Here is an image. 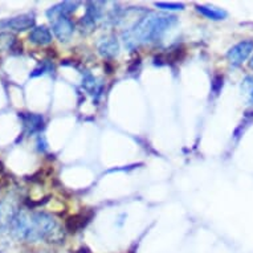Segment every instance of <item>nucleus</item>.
<instances>
[{"label": "nucleus", "mask_w": 253, "mask_h": 253, "mask_svg": "<svg viewBox=\"0 0 253 253\" xmlns=\"http://www.w3.org/2000/svg\"><path fill=\"white\" fill-rule=\"evenodd\" d=\"M11 232L19 240L35 243L40 240H56L58 225L53 216L45 212H29L19 210L13 220ZM52 243V241H50Z\"/></svg>", "instance_id": "nucleus-1"}, {"label": "nucleus", "mask_w": 253, "mask_h": 253, "mask_svg": "<svg viewBox=\"0 0 253 253\" xmlns=\"http://www.w3.org/2000/svg\"><path fill=\"white\" fill-rule=\"evenodd\" d=\"M175 23H176L175 16H163V15L150 13L147 16L142 17L141 20L137 21L131 28L125 32V45L129 49H134L147 42L159 40L167 29H170Z\"/></svg>", "instance_id": "nucleus-2"}, {"label": "nucleus", "mask_w": 253, "mask_h": 253, "mask_svg": "<svg viewBox=\"0 0 253 253\" xmlns=\"http://www.w3.org/2000/svg\"><path fill=\"white\" fill-rule=\"evenodd\" d=\"M17 212L19 210L12 199H4L0 202V233L11 231Z\"/></svg>", "instance_id": "nucleus-3"}, {"label": "nucleus", "mask_w": 253, "mask_h": 253, "mask_svg": "<svg viewBox=\"0 0 253 253\" xmlns=\"http://www.w3.org/2000/svg\"><path fill=\"white\" fill-rule=\"evenodd\" d=\"M253 52V42L252 40H245L235 46H232L227 53V58L231 65L239 67L249 57V54Z\"/></svg>", "instance_id": "nucleus-4"}, {"label": "nucleus", "mask_w": 253, "mask_h": 253, "mask_svg": "<svg viewBox=\"0 0 253 253\" xmlns=\"http://www.w3.org/2000/svg\"><path fill=\"white\" fill-rule=\"evenodd\" d=\"M52 23V29L56 38L60 42H68L71 40L72 35L75 32V25L73 21L69 19V16H57L50 20Z\"/></svg>", "instance_id": "nucleus-5"}, {"label": "nucleus", "mask_w": 253, "mask_h": 253, "mask_svg": "<svg viewBox=\"0 0 253 253\" xmlns=\"http://www.w3.org/2000/svg\"><path fill=\"white\" fill-rule=\"evenodd\" d=\"M0 27L5 29H13V31H27V29L35 28V17L31 13L27 15H20V16L12 17L8 20H4L0 23Z\"/></svg>", "instance_id": "nucleus-6"}, {"label": "nucleus", "mask_w": 253, "mask_h": 253, "mask_svg": "<svg viewBox=\"0 0 253 253\" xmlns=\"http://www.w3.org/2000/svg\"><path fill=\"white\" fill-rule=\"evenodd\" d=\"M19 118L23 122L25 131L28 134H35L44 129V118L40 114L35 113H19Z\"/></svg>", "instance_id": "nucleus-7"}, {"label": "nucleus", "mask_w": 253, "mask_h": 253, "mask_svg": "<svg viewBox=\"0 0 253 253\" xmlns=\"http://www.w3.org/2000/svg\"><path fill=\"white\" fill-rule=\"evenodd\" d=\"M29 42H34L36 45H46L52 42V34L50 31L44 25L35 27L29 34Z\"/></svg>", "instance_id": "nucleus-8"}, {"label": "nucleus", "mask_w": 253, "mask_h": 253, "mask_svg": "<svg viewBox=\"0 0 253 253\" xmlns=\"http://www.w3.org/2000/svg\"><path fill=\"white\" fill-rule=\"evenodd\" d=\"M98 50L104 57L112 58L118 54L120 45L116 38H105L98 42Z\"/></svg>", "instance_id": "nucleus-9"}, {"label": "nucleus", "mask_w": 253, "mask_h": 253, "mask_svg": "<svg viewBox=\"0 0 253 253\" xmlns=\"http://www.w3.org/2000/svg\"><path fill=\"white\" fill-rule=\"evenodd\" d=\"M79 5V3H71V1H65V3H61V4L54 5L52 8L46 12L49 20L54 19L57 16H69V13H72L76 9V7Z\"/></svg>", "instance_id": "nucleus-10"}, {"label": "nucleus", "mask_w": 253, "mask_h": 253, "mask_svg": "<svg viewBox=\"0 0 253 253\" xmlns=\"http://www.w3.org/2000/svg\"><path fill=\"white\" fill-rule=\"evenodd\" d=\"M196 9L199 11L203 16L212 20H221L227 16V13L223 9L216 8V7H207V5H196Z\"/></svg>", "instance_id": "nucleus-11"}, {"label": "nucleus", "mask_w": 253, "mask_h": 253, "mask_svg": "<svg viewBox=\"0 0 253 253\" xmlns=\"http://www.w3.org/2000/svg\"><path fill=\"white\" fill-rule=\"evenodd\" d=\"M84 86L86 89V91H89L91 96L98 97L101 94V89H102V85H101L98 81H97L93 76L86 75V77L84 79Z\"/></svg>", "instance_id": "nucleus-12"}, {"label": "nucleus", "mask_w": 253, "mask_h": 253, "mask_svg": "<svg viewBox=\"0 0 253 253\" xmlns=\"http://www.w3.org/2000/svg\"><path fill=\"white\" fill-rule=\"evenodd\" d=\"M87 220L84 215H75L71 216L69 219L67 220V228L71 231V232H77L79 229H81L84 225L86 224Z\"/></svg>", "instance_id": "nucleus-13"}, {"label": "nucleus", "mask_w": 253, "mask_h": 253, "mask_svg": "<svg viewBox=\"0 0 253 253\" xmlns=\"http://www.w3.org/2000/svg\"><path fill=\"white\" fill-rule=\"evenodd\" d=\"M241 90H243V93H244V96L247 97L248 104L253 105V76H251V77H247V79L243 81Z\"/></svg>", "instance_id": "nucleus-14"}, {"label": "nucleus", "mask_w": 253, "mask_h": 253, "mask_svg": "<svg viewBox=\"0 0 253 253\" xmlns=\"http://www.w3.org/2000/svg\"><path fill=\"white\" fill-rule=\"evenodd\" d=\"M15 38L9 34H0V50H9L13 48Z\"/></svg>", "instance_id": "nucleus-15"}, {"label": "nucleus", "mask_w": 253, "mask_h": 253, "mask_svg": "<svg viewBox=\"0 0 253 253\" xmlns=\"http://www.w3.org/2000/svg\"><path fill=\"white\" fill-rule=\"evenodd\" d=\"M158 8L162 9H183L184 5L179 4V3H155Z\"/></svg>", "instance_id": "nucleus-16"}, {"label": "nucleus", "mask_w": 253, "mask_h": 253, "mask_svg": "<svg viewBox=\"0 0 253 253\" xmlns=\"http://www.w3.org/2000/svg\"><path fill=\"white\" fill-rule=\"evenodd\" d=\"M249 67L253 69V57H252V60H251V62H249Z\"/></svg>", "instance_id": "nucleus-17"}]
</instances>
